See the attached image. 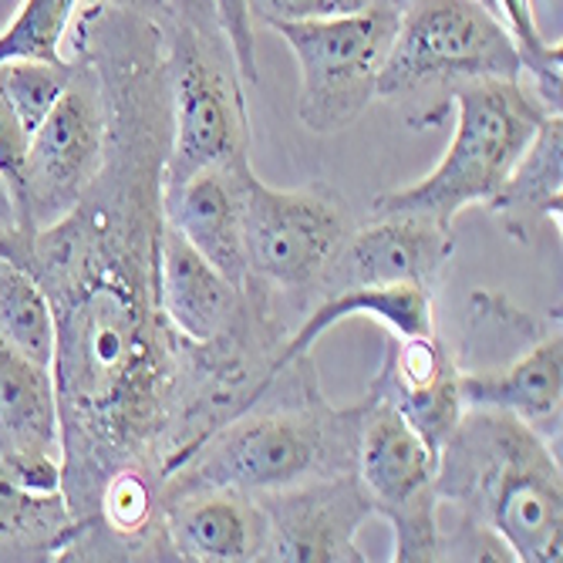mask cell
Segmentation results:
<instances>
[{
  "label": "cell",
  "mask_w": 563,
  "mask_h": 563,
  "mask_svg": "<svg viewBox=\"0 0 563 563\" xmlns=\"http://www.w3.org/2000/svg\"><path fill=\"white\" fill-rule=\"evenodd\" d=\"M106 98V159L75 207L37 233L8 230L0 261L27 271L55 314L62 486L75 523L115 473L166 479L280 372L277 300L233 334L192 344L159 300L163 179L173 139L166 27L106 0L68 31Z\"/></svg>",
  "instance_id": "1"
},
{
  "label": "cell",
  "mask_w": 563,
  "mask_h": 563,
  "mask_svg": "<svg viewBox=\"0 0 563 563\" xmlns=\"http://www.w3.org/2000/svg\"><path fill=\"white\" fill-rule=\"evenodd\" d=\"M362 401L334 408L318 382L314 354H297L264 395L213 429L163 479V503L196 489L274 493L354 473Z\"/></svg>",
  "instance_id": "2"
},
{
  "label": "cell",
  "mask_w": 563,
  "mask_h": 563,
  "mask_svg": "<svg viewBox=\"0 0 563 563\" xmlns=\"http://www.w3.org/2000/svg\"><path fill=\"white\" fill-rule=\"evenodd\" d=\"M439 506L459 527L506 543L520 563H556L563 553V473L550 442L514 412L466 405L439 449Z\"/></svg>",
  "instance_id": "3"
},
{
  "label": "cell",
  "mask_w": 563,
  "mask_h": 563,
  "mask_svg": "<svg viewBox=\"0 0 563 563\" xmlns=\"http://www.w3.org/2000/svg\"><path fill=\"white\" fill-rule=\"evenodd\" d=\"M455 101V135L435 169L401 189L372 199L368 217H422L442 227L493 199L506 173L523 156L547 106L523 88V78H486L449 88Z\"/></svg>",
  "instance_id": "4"
},
{
  "label": "cell",
  "mask_w": 563,
  "mask_h": 563,
  "mask_svg": "<svg viewBox=\"0 0 563 563\" xmlns=\"http://www.w3.org/2000/svg\"><path fill=\"white\" fill-rule=\"evenodd\" d=\"M523 75L517 37L476 0H408L398 8V31L378 75V98Z\"/></svg>",
  "instance_id": "5"
},
{
  "label": "cell",
  "mask_w": 563,
  "mask_h": 563,
  "mask_svg": "<svg viewBox=\"0 0 563 563\" xmlns=\"http://www.w3.org/2000/svg\"><path fill=\"white\" fill-rule=\"evenodd\" d=\"M300 65L297 119L314 135H338L362 119L378 98V75L398 31L391 0L324 21L277 24Z\"/></svg>",
  "instance_id": "6"
},
{
  "label": "cell",
  "mask_w": 563,
  "mask_h": 563,
  "mask_svg": "<svg viewBox=\"0 0 563 563\" xmlns=\"http://www.w3.org/2000/svg\"><path fill=\"white\" fill-rule=\"evenodd\" d=\"M166 62L173 139L163 189H173L202 169L250 156V115L227 41H210L173 21L166 27Z\"/></svg>",
  "instance_id": "7"
},
{
  "label": "cell",
  "mask_w": 563,
  "mask_h": 563,
  "mask_svg": "<svg viewBox=\"0 0 563 563\" xmlns=\"http://www.w3.org/2000/svg\"><path fill=\"white\" fill-rule=\"evenodd\" d=\"M351 230L347 202L328 183L274 189L257 179L250 159L240 163V233L250 277L277 294H307Z\"/></svg>",
  "instance_id": "8"
},
{
  "label": "cell",
  "mask_w": 563,
  "mask_h": 563,
  "mask_svg": "<svg viewBox=\"0 0 563 563\" xmlns=\"http://www.w3.org/2000/svg\"><path fill=\"white\" fill-rule=\"evenodd\" d=\"M439 455L382 398H362L354 476L378 517L395 530L398 563L442 560V520L435 496Z\"/></svg>",
  "instance_id": "9"
},
{
  "label": "cell",
  "mask_w": 563,
  "mask_h": 563,
  "mask_svg": "<svg viewBox=\"0 0 563 563\" xmlns=\"http://www.w3.org/2000/svg\"><path fill=\"white\" fill-rule=\"evenodd\" d=\"M68 62L75 65L68 88L27 139L24 202L14 223L21 233H37L62 220L106 159L109 119L98 71L81 55Z\"/></svg>",
  "instance_id": "10"
},
{
  "label": "cell",
  "mask_w": 563,
  "mask_h": 563,
  "mask_svg": "<svg viewBox=\"0 0 563 563\" xmlns=\"http://www.w3.org/2000/svg\"><path fill=\"white\" fill-rule=\"evenodd\" d=\"M264 509V563H362L357 547L362 530L375 509L354 473L311 479L300 486L257 493Z\"/></svg>",
  "instance_id": "11"
},
{
  "label": "cell",
  "mask_w": 563,
  "mask_h": 563,
  "mask_svg": "<svg viewBox=\"0 0 563 563\" xmlns=\"http://www.w3.org/2000/svg\"><path fill=\"white\" fill-rule=\"evenodd\" d=\"M452 227L422 217H368L354 227L321 277L311 284V297H331L351 287H391L416 284L435 290L445 264L452 261Z\"/></svg>",
  "instance_id": "12"
},
{
  "label": "cell",
  "mask_w": 563,
  "mask_h": 563,
  "mask_svg": "<svg viewBox=\"0 0 563 563\" xmlns=\"http://www.w3.org/2000/svg\"><path fill=\"white\" fill-rule=\"evenodd\" d=\"M159 300L163 314L186 341L210 344L233 334L253 314L264 311L271 300H277V290L257 277L236 287L173 223H163Z\"/></svg>",
  "instance_id": "13"
},
{
  "label": "cell",
  "mask_w": 563,
  "mask_h": 563,
  "mask_svg": "<svg viewBox=\"0 0 563 563\" xmlns=\"http://www.w3.org/2000/svg\"><path fill=\"white\" fill-rule=\"evenodd\" d=\"M365 395L388 401L435 455L466 408L459 395V365L435 331L416 338L388 334L382 368Z\"/></svg>",
  "instance_id": "14"
},
{
  "label": "cell",
  "mask_w": 563,
  "mask_h": 563,
  "mask_svg": "<svg viewBox=\"0 0 563 563\" xmlns=\"http://www.w3.org/2000/svg\"><path fill=\"white\" fill-rule=\"evenodd\" d=\"M463 405H489L514 412L543 442L560 445L563 422V334L553 318L533 344L503 368H459Z\"/></svg>",
  "instance_id": "15"
},
{
  "label": "cell",
  "mask_w": 563,
  "mask_h": 563,
  "mask_svg": "<svg viewBox=\"0 0 563 563\" xmlns=\"http://www.w3.org/2000/svg\"><path fill=\"white\" fill-rule=\"evenodd\" d=\"M163 530L183 563H253L264 547V509L240 489H196L163 503Z\"/></svg>",
  "instance_id": "16"
},
{
  "label": "cell",
  "mask_w": 563,
  "mask_h": 563,
  "mask_svg": "<svg viewBox=\"0 0 563 563\" xmlns=\"http://www.w3.org/2000/svg\"><path fill=\"white\" fill-rule=\"evenodd\" d=\"M250 156L202 169L186 183L163 189V213L202 257H207L227 280L243 287L250 280L240 233V163Z\"/></svg>",
  "instance_id": "17"
},
{
  "label": "cell",
  "mask_w": 563,
  "mask_h": 563,
  "mask_svg": "<svg viewBox=\"0 0 563 563\" xmlns=\"http://www.w3.org/2000/svg\"><path fill=\"white\" fill-rule=\"evenodd\" d=\"M486 210L499 220V227L530 243L543 220L560 223L563 213V119L550 112L523 156L506 173L503 186L493 192Z\"/></svg>",
  "instance_id": "18"
},
{
  "label": "cell",
  "mask_w": 563,
  "mask_h": 563,
  "mask_svg": "<svg viewBox=\"0 0 563 563\" xmlns=\"http://www.w3.org/2000/svg\"><path fill=\"white\" fill-rule=\"evenodd\" d=\"M368 318L378 321L391 338H416L432 334V290L416 284H391V287H351L331 297H321L311 311L303 314V324L287 334L280 347V368L297 354H307L324 331H331L341 321Z\"/></svg>",
  "instance_id": "19"
},
{
  "label": "cell",
  "mask_w": 563,
  "mask_h": 563,
  "mask_svg": "<svg viewBox=\"0 0 563 563\" xmlns=\"http://www.w3.org/2000/svg\"><path fill=\"white\" fill-rule=\"evenodd\" d=\"M0 455H62L51 368L31 365L0 338Z\"/></svg>",
  "instance_id": "20"
},
{
  "label": "cell",
  "mask_w": 563,
  "mask_h": 563,
  "mask_svg": "<svg viewBox=\"0 0 563 563\" xmlns=\"http://www.w3.org/2000/svg\"><path fill=\"white\" fill-rule=\"evenodd\" d=\"M71 530L65 493L27 489L0 455V560H58Z\"/></svg>",
  "instance_id": "21"
},
{
  "label": "cell",
  "mask_w": 563,
  "mask_h": 563,
  "mask_svg": "<svg viewBox=\"0 0 563 563\" xmlns=\"http://www.w3.org/2000/svg\"><path fill=\"white\" fill-rule=\"evenodd\" d=\"M0 338L31 365L55 362V314L37 280L11 261H0Z\"/></svg>",
  "instance_id": "22"
},
{
  "label": "cell",
  "mask_w": 563,
  "mask_h": 563,
  "mask_svg": "<svg viewBox=\"0 0 563 563\" xmlns=\"http://www.w3.org/2000/svg\"><path fill=\"white\" fill-rule=\"evenodd\" d=\"M78 8L81 0H24L11 24L0 31V65H65V44Z\"/></svg>",
  "instance_id": "23"
},
{
  "label": "cell",
  "mask_w": 563,
  "mask_h": 563,
  "mask_svg": "<svg viewBox=\"0 0 563 563\" xmlns=\"http://www.w3.org/2000/svg\"><path fill=\"white\" fill-rule=\"evenodd\" d=\"M75 65H44V62H14L4 65V95L11 101V109L18 122L24 125L27 139L31 132L47 119V112L55 109V101L71 81Z\"/></svg>",
  "instance_id": "24"
},
{
  "label": "cell",
  "mask_w": 563,
  "mask_h": 563,
  "mask_svg": "<svg viewBox=\"0 0 563 563\" xmlns=\"http://www.w3.org/2000/svg\"><path fill=\"white\" fill-rule=\"evenodd\" d=\"M378 4V0H246L253 24L277 27V24H300V21H324L344 18Z\"/></svg>",
  "instance_id": "25"
},
{
  "label": "cell",
  "mask_w": 563,
  "mask_h": 563,
  "mask_svg": "<svg viewBox=\"0 0 563 563\" xmlns=\"http://www.w3.org/2000/svg\"><path fill=\"white\" fill-rule=\"evenodd\" d=\"M24 163H27V132L18 122L11 101L4 95V65H0V179H4L11 192L14 223L21 217V202H24Z\"/></svg>",
  "instance_id": "26"
},
{
  "label": "cell",
  "mask_w": 563,
  "mask_h": 563,
  "mask_svg": "<svg viewBox=\"0 0 563 563\" xmlns=\"http://www.w3.org/2000/svg\"><path fill=\"white\" fill-rule=\"evenodd\" d=\"M217 14L223 37L230 44V55L236 62V71L246 85L261 81V65H257V24H253L246 0H217Z\"/></svg>",
  "instance_id": "27"
},
{
  "label": "cell",
  "mask_w": 563,
  "mask_h": 563,
  "mask_svg": "<svg viewBox=\"0 0 563 563\" xmlns=\"http://www.w3.org/2000/svg\"><path fill=\"white\" fill-rule=\"evenodd\" d=\"M166 4L176 24H186L210 41H227L220 27V14H217V0H166Z\"/></svg>",
  "instance_id": "28"
},
{
  "label": "cell",
  "mask_w": 563,
  "mask_h": 563,
  "mask_svg": "<svg viewBox=\"0 0 563 563\" xmlns=\"http://www.w3.org/2000/svg\"><path fill=\"white\" fill-rule=\"evenodd\" d=\"M106 4H115L122 11H135L148 21H156L159 27H169L173 24V11L166 0H106Z\"/></svg>",
  "instance_id": "29"
},
{
  "label": "cell",
  "mask_w": 563,
  "mask_h": 563,
  "mask_svg": "<svg viewBox=\"0 0 563 563\" xmlns=\"http://www.w3.org/2000/svg\"><path fill=\"white\" fill-rule=\"evenodd\" d=\"M4 227H14V207H11V192H8L4 179H0V230Z\"/></svg>",
  "instance_id": "30"
},
{
  "label": "cell",
  "mask_w": 563,
  "mask_h": 563,
  "mask_svg": "<svg viewBox=\"0 0 563 563\" xmlns=\"http://www.w3.org/2000/svg\"><path fill=\"white\" fill-rule=\"evenodd\" d=\"M476 4H483V8H486L489 14H496V18L503 21V14H499V0H476Z\"/></svg>",
  "instance_id": "31"
},
{
  "label": "cell",
  "mask_w": 563,
  "mask_h": 563,
  "mask_svg": "<svg viewBox=\"0 0 563 563\" xmlns=\"http://www.w3.org/2000/svg\"><path fill=\"white\" fill-rule=\"evenodd\" d=\"M391 4H395V8H401V4H408V0H391Z\"/></svg>",
  "instance_id": "32"
}]
</instances>
